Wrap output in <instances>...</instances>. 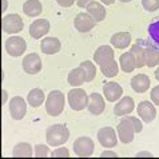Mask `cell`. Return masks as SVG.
<instances>
[{
	"label": "cell",
	"mask_w": 159,
	"mask_h": 159,
	"mask_svg": "<svg viewBox=\"0 0 159 159\" xmlns=\"http://www.w3.org/2000/svg\"><path fill=\"white\" fill-rule=\"evenodd\" d=\"M46 139L50 146L58 147L70 139V130L66 125H52L46 131Z\"/></svg>",
	"instance_id": "6da1fadb"
},
{
	"label": "cell",
	"mask_w": 159,
	"mask_h": 159,
	"mask_svg": "<svg viewBox=\"0 0 159 159\" xmlns=\"http://www.w3.org/2000/svg\"><path fill=\"white\" fill-rule=\"evenodd\" d=\"M64 104H66L64 94L59 90H54L46 98V111L51 116H59L64 110Z\"/></svg>",
	"instance_id": "7a4b0ae2"
},
{
	"label": "cell",
	"mask_w": 159,
	"mask_h": 159,
	"mask_svg": "<svg viewBox=\"0 0 159 159\" xmlns=\"http://www.w3.org/2000/svg\"><path fill=\"white\" fill-rule=\"evenodd\" d=\"M136 42H138L143 48L144 64L150 68L158 66V63H159V47L157 44H154L150 40H146V39H138Z\"/></svg>",
	"instance_id": "3957f363"
},
{
	"label": "cell",
	"mask_w": 159,
	"mask_h": 159,
	"mask_svg": "<svg viewBox=\"0 0 159 159\" xmlns=\"http://www.w3.org/2000/svg\"><path fill=\"white\" fill-rule=\"evenodd\" d=\"M67 100L68 104L74 111H82L84 110L88 104V95L83 88H72L67 94Z\"/></svg>",
	"instance_id": "277c9868"
},
{
	"label": "cell",
	"mask_w": 159,
	"mask_h": 159,
	"mask_svg": "<svg viewBox=\"0 0 159 159\" xmlns=\"http://www.w3.org/2000/svg\"><path fill=\"white\" fill-rule=\"evenodd\" d=\"M2 28L6 34L15 35V34H19L23 31L24 21L17 14H11V15H7V16L3 17Z\"/></svg>",
	"instance_id": "5b68a950"
},
{
	"label": "cell",
	"mask_w": 159,
	"mask_h": 159,
	"mask_svg": "<svg viewBox=\"0 0 159 159\" xmlns=\"http://www.w3.org/2000/svg\"><path fill=\"white\" fill-rule=\"evenodd\" d=\"M74 152L75 155L80 157V158H88L94 154V140L88 136H80L74 142Z\"/></svg>",
	"instance_id": "8992f818"
},
{
	"label": "cell",
	"mask_w": 159,
	"mask_h": 159,
	"mask_svg": "<svg viewBox=\"0 0 159 159\" xmlns=\"http://www.w3.org/2000/svg\"><path fill=\"white\" fill-rule=\"evenodd\" d=\"M6 50L10 56L17 58V56H21L25 52V50H27V43L20 36H11L10 39L6 40Z\"/></svg>",
	"instance_id": "52a82bcc"
},
{
	"label": "cell",
	"mask_w": 159,
	"mask_h": 159,
	"mask_svg": "<svg viewBox=\"0 0 159 159\" xmlns=\"http://www.w3.org/2000/svg\"><path fill=\"white\" fill-rule=\"evenodd\" d=\"M98 140L99 143L103 146L104 148H112L118 144V138H116V132L112 127H102L98 131Z\"/></svg>",
	"instance_id": "ba28073f"
},
{
	"label": "cell",
	"mask_w": 159,
	"mask_h": 159,
	"mask_svg": "<svg viewBox=\"0 0 159 159\" xmlns=\"http://www.w3.org/2000/svg\"><path fill=\"white\" fill-rule=\"evenodd\" d=\"M10 114L12 119L21 120L27 114V103L21 96H14L10 102Z\"/></svg>",
	"instance_id": "9c48e42d"
},
{
	"label": "cell",
	"mask_w": 159,
	"mask_h": 159,
	"mask_svg": "<svg viewBox=\"0 0 159 159\" xmlns=\"http://www.w3.org/2000/svg\"><path fill=\"white\" fill-rule=\"evenodd\" d=\"M42 67H43V63H42V59L38 54H28L24 56L23 59V70L27 74L30 75H36L42 71Z\"/></svg>",
	"instance_id": "30bf717a"
},
{
	"label": "cell",
	"mask_w": 159,
	"mask_h": 159,
	"mask_svg": "<svg viewBox=\"0 0 159 159\" xmlns=\"http://www.w3.org/2000/svg\"><path fill=\"white\" fill-rule=\"evenodd\" d=\"M138 116L144 123H151L157 116V108L150 100H142L136 107Z\"/></svg>",
	"instance_id": "8fae6325"
},
{
	"label": "cell",
	"mask_w": 159,
	"mask_h": 159,
	"mask_svg": "<svg viewBox=\"0 0 159 159\" xmlns=\"http://www.w3.org/2000/svg\"><path fill=\"white\" fill-rule=\"evenodd\" d=\"M116 131H118V138L122 143L129 144L134 140V135H135L134 129H132L131 123L127 120L126 118H123L122 120L119 122V125L116 127Z\"/></svg>",
	"instance_id": "7c38bea8"
},
{
	"label": "cell",
	"mask_w": 159,
	"mask_h": 159,
	"mask_svg": "<svg viewBox=\"0 0 159 159\" xmlns=\"http://www.w3.org/2000/svg\"><path fill=\"white\" fill-rule=\"evenodd\" d=\"M74 25L79 32H90V31L96 25V21L92 19L87 12H80V14H78L75 16Z\"/></svg>",
	"instance_id": "4fadbf2b"
},
{
	"label": "cell",
	"mask_w": 159,
	"mask_h": 159,
	"mask_svg": "<svg viewBox=\"0 0 159 159\" xmlns=\"http://www.w3.org/2000/svg\"><path fill=\"white\" fill-rule=\"evenodd\" d=\"M87 108L92 115H100L102 112L106 110V102L104 98L98 92H92V94L88 95V104Z\"/></svg>",
	"instance_id": "5bb4252c"
},
{
	"label": "cell",
	"mask_w": 159,
	"mask_h": 159,
	"mask_svg": "<svg viewBox=\"0 0 159 159\" xmlns=\"http://www.w3.org/2000/svg\"><path fill=\"white\" fill-rule=\"evenodd\" d=\"M50 21L47 19H38L30 25V35L32 39H42L50 32Z\"/></svg>",
	"instance_id": "9a60e30c"
},
{
	"label": "cell",
	"mask_w": 159,
	"mask_h": 159,
	"mask_svg": "<svg viewBox=\"0 0 159 159\" xmlns=\"http://www.w3.org/2000/svg\"><path fill=\"white\" fill-rule=\"evenodd\" d=\"M103 95L107 102H116L118 99L122 98L123 95V88L116 82H108L103 86Z\"/></svg>",
	"instance_id": "2e32d148"
},
{
	"label": "cell",
	"mask_w": 159,
	"mask_h": 159,
	"mask_svg": "<svg viewBox=\"0 0 159 159\" xmlns=\"http://www.w3.org/2000/svg\"><path fill=\"white\" fill-rule=\"evenodd\" d=\"M114 56H115V52H114L112 47H110V46H100V47L96 48V51L94 54V61L98 66H103L106 63L112 61Z\"/></svg>",
	"instance_id": "e0dca14e"
},
{
	"label": "cell",
	"mask_w": 159,
	"mask_h": 159,
	"mask_svg": "<svg viewBox=\"0 0 159 159\" xmlns=\"http://www.w3.org/2000/svg\"><path fill=\"white\" fill-rule=\"evenodd\" d=\"M134 99L131 96H122L120 100L114 106V114L116 116H125L134 111Z\"/></svg>",
	"instance_id": "ac0fdd59"
},
{
	"label": "cell",
	"mask_w": 159,
	"mask_h": 159,
	"mask_svg": "<svg viewBox=\"0 0 159 159\" xmlns=\"http://www.w3.org/2000/svg\"><path fill=\"white\" fill-rule=\"evenodd\" d=\"M150 86H151V80H150V78L144 74L135 75V76L131 79L132 90H134L135 92H138V94H143V92H146L150 88Z\"/></svg>",
	"instance_id": "d6986e66"
},
{
	"label": "cell",
	"mask_w": 159,
	"mask_h": 159,
	"mask_svg": "<svg viewBox=\"0 0 159 159\" xmlns=\"http://www.w3.org/2000/svg\"><path fill=\"white\" fill-rule=\"evenodd\" d=\"M60 40L58 38H44L43 42L40 43V50L46 55H55L60 51Z\"/></svg>",
	"instance_id": "ffe728a7"
},
{
	"label": "cell",
	"mask_w": 159,
	"mask_h": 159,
	"mask_svg": "<svg viewBox=\"0 0 159 159\" xmlns=\"http://www.w3.org/2000/svg\"><path fill=\"white\" fill-rule=\"evenodd\" d=\"M86 12L96 21V23H98V21L104 20L106 15H107V12H106V8L103 7V4L95 2V0H94V2H91L86 7Z\"/></svg>",
	"instance_id": "44dd1931"
},
{
	"label": "cell",
	"mask_w": 159,
	"mask_h": 159,
	"mask_svg": "<svg viewBox=\"0 0 159 159\" xmlns=\"http://www.w3.org/2000/svg\"><path fill=\"white\" fill-rule=\"evenodd\" d=\"M111 44L112 47L118 48V50H125L131 44V34L127 31H122V32H116L111 36Z\"/></svg>",
	"instance_id": "7402d4cb"
},
{
	"label": "cell",
	"mask_w": 159,
	"mask_h": 159,
	"mask_svg": "<svg viewBox=\"0 0 159 159\" xmlns=\"http://www.w3.org/2000/svg\"><path fill=\"white\" fill-rule=\"evenodd\" d=\"M119 66H120V70L126 74L132 72L136 68V60L135 56L132 55V52H125V54L120 55L119 58Z\"/></svg>",
	"instance_id": "603a6c76"
},
{
	"label": "cell",
	"mask_w": 159,
	"mask_h": 159,
	"mask_svg": "<svg viewBox=\"0 0 159 159\" xmlns=\"http://www.w3.org/2000/svg\"><path fill=\"white\" fill-rule=\"evenodd\" d=\"M43 4L39 0H27L23 4V12L30 17H36L42 14Z\"/></svg>",
	"instance_id": "cb8c5ba5"
},
{
	"label": "cell",
	"mask_w": 159,
	"mask_h": 159,
	"mask_svg": "<svg viewBox=\"0 0 159 159\" xmlns=\"http://www.w3.org/2000/svg\"><path fill=\"white\" fill-rule=\"evenodd\" d=\"M32 155H34V148L27 142L17 143L14 147V150H12V157L15 158H31Z\"/></svg>",
	"instance_id": "d4e9b609"
},
{
	"label": "cell",
	"mask_w": 159,
	"mask_h": 159,
	"mask_svg": "<svg viewBox=\"0 0 159 159\" xmlns=\"http://www.w3.org/2000/svg\"><path fill=\"white\" fill-rule=\"evenodd\" d=\"M67 80H68V84L72 86L74 88L80 87L83 83L86 82V78H84V72H83V70L80 67H76V68L71 70L70 74H68Z\"/></svg>",
	"instance_id": "484cf974"
},
{
	"label": "cell",
	"mask_w": 159,
	"mask_h": 159,
	"mask_svg": "<svg viewBox=\"0 0 159 159\" xmlns=\"http://www.w3.org/2000/svg\"><path fill=\"white\" fill-rule=\"evenodd\" d=\"M46 100V94L43 92V90L40 88H34L31 90L27 95V102L31 107H39V106L43 104V102Z\"/></svg>",
	"instance_id": "4316f807"
},
{
	"label": "cell",
	"mask_w": 159,
	"mask_h": 159,
	"mask_svg": "<svg viewBox=\"0 0 159 159\" xmlns=\"http://www.w3.org/2000/svg\"><path fill=\"white\" fill-rule=\"evenodd\" d=\"M83 72H84V78H86V82H92L96 76V66L92 63L90 60H86V61H82L80 66H79Z\"/></svg>",
	"instance_id": "83f0119b"
},
{
	"label": "cell",
	"mask_w": 159,
	"mask_h": 159,
	"mask_svg": "<svg viewBox=\"0 0 159 159\" xmlns=\"http://www.w3.org/2000/svg\"><path fill=\"white\" fill-rule=\"evenodd\" d=\"M99 67H100L102 74H103L106 78H114V76H116L118 72H119V66H118V61L115 59L112 61H110V63L99 66Z\"/></svg>",
	"instance_id": "f1b7e54d"
},
{
	"label": "cell",
	"mask_w": 159,
	"mask_h": 159,
	"mask_svg": "<svg viewBox=\"0 0 159 159\" xmlns=\"http://www.w3.org/2000/svg\"><path fill=\"white\" fill-rule=\"evenodd\" d=\"M147 32H148V36L152 40V43L159 47V16L154 17L152 21L148 24Z\"/></svg>",
	"instance_id": "f546056e"
},
{
	"label": "cell",
	"mask_w": 159,
	"mask_h": 159,
	"mask_svg": "<svg viewBox=\"0 0 159 159\" xmlns=\"http://www.w3.org/2000/svg\"><path fill=\"white\" fill-rule=\"evenodd\" d=\"M130 52H132V55L135 56V60H136V68H143L144 67V55H143V48L142 46L136 42L135 44L131 46V50Z\"/></svg>",
	"instance_id": "4dcf8cb0"
},
{
	"label": "cell",
	"mask_w": 159,
	"mask_h": 159,
	"mask_svg": "<svg viewBox=\"0 0 159 159\" xmlns=\"http://www.w3.org/2000/svg\"><path fill=\"white\" fill-rule=\"evenodd\" d=\"M34 155L38 158H46L50 155V148L46 144H36L34 148Z\"/></svg>",
	"instance_id": "1f68e13d"
},
{
	"label": "cell",
	"mask_w": 159,
	"mask_h": 159,
	"mask_svg": "<svg viewBox=\"0 0 159 159\" xmlns=\"http://www.w3.org/2000/svg\"><path fill=\"white\" fill-rule=\"evenodd\" d=\"M125 118L131 123V126H132V129H134L135 134H139V132H142L143 125H142V122L139 120V118H136V116H125Z\"/></svg>",
	"instance_id": "d6a6232c"
},
{
	"label": "cell",
	"mask_w": 159,
	"mask_h": 159,
	"mask_svg": "<svg viewBox=\"0 0 159 159\" xmlns=\"http://www.w3.org/2000/svg\"><path fill=\"white\" fill-rule=\"evenodd\" d=\"M142 6L146 11L154 12L159 10V0H142Z\"/></svg>",
	"instance_id": "836d02e7"
},
{
	"label": "cell",
	"mask_w": 159,
	"mask_h": 159,
	"mask_svg": "<svg viewBox=\"0 0 159 159\" xmlns=\"http://www.w3.org/2000/svg\"><path fill=\"white\" fill-rule=\"evenodd\" d=\"M50 155L52 158H68L70 151H68V148H66V147H60V148H56L52 152H50Z\"/></svg>",
	"instance_id": "e575fe53"
},
{
	"label": "cell",
	"mask_w": 159,
	"mask_h": 159,
	"mask_svg": "<svg viewBox=\"0 0 159 159\" xmlns=\"http://www.w3.org/2000/svg\"><path fill=\"white\" fill-rule=\"evenodd\" d=\"M151 100L154 106H159V86H155L151 90Z\"/></svg>",
	"instance_id": "d590c367"
},
{
	"label": "cell",
	"mask_w": 159,
	"mask_h": 159,
	"mask_svg": "<svg viewBox=\"0 0 159 159\" xmlns=\"http://www.w3.org/2000/svg\"><path fill=\"white\" fill-rule=\"evenodd\" d=\"M56 3H58L60 7H71L75 3V0H56Z\"/></svg>",
	"instance_id": "8d00e7d4"
},
{
	"label": "cell",
	"mask_w": 159,
	"mask_h": 159,
	"mask_svg": "<svg viewBox=\"0 0 159 159\" xmlns=\"http://www.w3.org/2000/svg\"><path fill=\"white\" fill-rule=\"evenodd\" d=\"M102 158H116L118 157V154L116 152H114V151H108V150H106V151L102 152Z\"/></svg>",
	"instance_id": "74e56055"
},
{
	"label": "cell",
	"mask_w": 159,
	"mask_h": 159,
	"mask_svg": "<svg viewBox=\"0 0 159 159\" xmlns=\"http://www.w3.org/2000/svg\"><path fill=\"white\" fill-rule=\"evenodd\" d=\"M91 2H94V0H76V4L80 8H86Z\"/></svg>",
	"instance_id": "f35d334b"
},
{
	"label": "cell",
	"mask_w": 159,
	"mask_h": 159,
	"mask_svg": "<svg viewBox=\"0 0 159 159\" xmlns=\"http://www.w3.org/2000/svg\"><path fill=\"white\" fill-rule=\"evenodd\" d=\"M136 157H138V158H143V157L150 158V157H152V154L148 152V151H139L138 154H136Z\"/></svg>",
	"instance_id": "ab89813d"
},
{
	"label": "cell",
	"mask_w": 159,
	"mask_h": 159,
	"mask_svg": "<svg viewBox=\"0 0 159 159\" xmlns=\"http://www.w3.org/2000/svg\"><path fill=\"white\" fill-rule=\"evenodd\" d=\"M103 4H106V6H111V4L115 3V0H100Z\"/></svg>",
	"instance_id": "60d3db41"
},
{
	"label": "cell",
	"mask_w": 159,
	"mask_h": 159,
	"mask_svg": "<svg viewBox=\"0 0 159 159\" xmlns=\"http://www.w3.org/2000/svg\"><path fill=\"white\" fill-rule=\"evenodd\" d=\"M2 4H3V7L0 11H6L7 10V0H2Z\"/></svg>",
	"instance_id": "b9f144b4"
},
{
	"label": "cell",
	"mask_w": 159,
	"mask_h": 159,
	"mask_svg": "<svg viewBox=\"0 0 159 159\" xmlns=\"http://www.w3.org/2000/svg\"><path fill=\"white\" fill-rule=\"evenodd\" d=\"M155 78H157V80L159 82V68H157V71H155Z\"/></svg>",
	"instance_id": "7bdbcfd3"
},
{
	"label": "cell",
	"mask_w": 159,
	"mask_h": 159,
	"mask_svg": "<svg viewBox=\"0 0 159 159\" xmlns=\"http://www.w3.org/2000/svg\"><path fill=\"white\" fill-rule=\"evenodd\" d=\"M119 2H122V3H130L131 0H119Z\"/></svg>",
	"instance_id": "ee69618b"
},
{
	"label": "cell",
	"mask_w": 159,
	"mask_h": 159,
	"mask_svg": "<svg viewBox=\"0 0 159 159\" xmlns=\"http://www.w3.org/2000/svg\"><path fill=\"white\" fill-rule=\"evenodd\" d=\"M158 66H159V63H158Z\"/></svg>",
	"instance_id": "f6af8a7d"
},
{
	"label": "cell",
	"mask_w": 159,
	"mask_h": 159,
	"mask_svg": "<svg viewBox=\"0 0 159 159\" xmlns=\"http://www.w3.org/2000/svg\"><path fill=\"white\" fill-rule=\"evenodd\" d=\"M0 2H2V0H0Z\"/></svg>",
	"instance_id": "bcb514c9"
}]
</instances>
